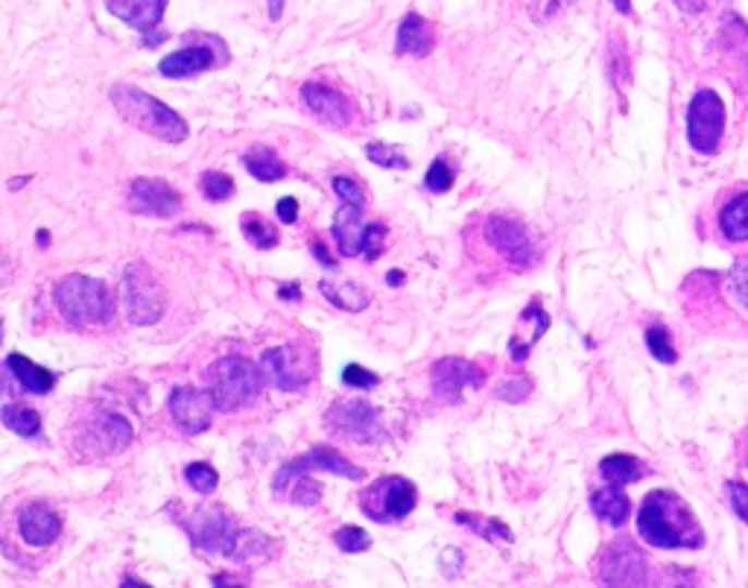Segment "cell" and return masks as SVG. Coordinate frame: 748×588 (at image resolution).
<instances>
[{
	"label": "cell",
	"mask_w": 748,
	"mask_h": 588,
	"mask_svg": "<svg viewBox=\"0 0 748 588\" xmlns=\"http://www.w3.org/2000/svg\"><path fill=\"white\" fill-rule=\"evenodd\" d=\"M638 533L655 548H702L704 530L696 521L693 509L685 497H678L669 489H657L640 504L638 513Z\"/></svg>",
	"instance_id": "1"
},
{
	"label": "cell",
	"mask_w": 748,
	"mask_h": 588,
	"mask_svg": "<svg viewBox=\"0 0 748 588\" xmlns=\"http://www.w3.org/2000/svg\"><path fill=\"white\" fill-rule=\"evenodd\" d=\"M205 384H208V398L214 410L219 413H238L246 410L264 393V375L261 367L246 358H219L214 360L205 372Z\"/></svg>",
	"instance_id": "2"
},
{
	"label": "cell",
	"mask_w": 748,
	"mask_h": 588,
	"mask_svg": "<svg viewBox=\"0 0 748 588\" xmlns=\"http://www.w3.org/2000/svg\"><path fill=\"white\" fill-rule=\"evenodd\" d=\"M111 106L118 109V115L126 123H132L146 135H153V139L167 141V144H182L188 139V132H191L188 123L170 106L149 97L135 85H114L111 88Z\"/></svg>",
	"instance_id": "3"
},
{
	"label": "cell",
	"mask_w": 748,
	"mask_h": 588,
	"mask_svg": "<svg viewBox=\"0 0 748 588\" xmlns=\"http://www.w3.org/2000/svg\"><path fill=\"white\" fill-rule=\"evenodd\" d=\"M56 308L76 328L102 325L114 316V299H111L109 287L88 276L62 278L56 287Z\"/></svg>",
	"instance_id": "4"
},
{
	"label": "cell",
	"mask_w": 748,
	"mask_h": 588,
	"mask_svg": "<svg viewBox=\"0 0 748 588\" xmlns=\"http://www.w3.org/2000/svg\"><path fill=\"white\" fill-rule=\"evenodd\" d=\"M120 302H123V313L132 325H156L165 316V285L158 281L153 267H146L144 261H135L123 269Z\"/></svg>",
	"instance_id": "5"
},
{
	"label": "cell",
	"mask_w": 748,
	"mask_h": 588,
	"mask_svg": "<svg viewBox=\"0 0 748 588\" xmlns=\"http://www.w3.org/2000/svg\"><path fill=\"white\" fill-rule=\"evenodd\" d=\"M415 504H419V492L407 478H377L360 495L363 513L381 525L401 521L415 509Z\"/></svg>",
	"instance_id": "6"
},
{
	"label": "cell",
	"mask_w": 748,
	"mask_h": 588,
	"mask_svg": "<svg viewBox=\"0 0 748 588\" xmlns=\"http://www.w3.org/2000/svg\"><path fill=\"white\" fill-rule=\"evenodd\" d=\"M722 132H725V103L720 94L704 88L696 94L687 109V139L696 153L713 156L720 149Z\"/></svg>",
	"instance_id": "7"
},
{
	"label": "cell",
	"mask_w": 748,
	"mask_h": 588,
	"mask_svg": "<svg viewBox=\"0 0 748 588\" xmlns=\"http://www.w3.org/2000/svg\"><path fill=\"white\" fill-rule=\"evenodd\" d=\"M257 367H261L264 381H269L281 393H295L311 384L316 375V358L295 346H278V349L264 351Z\"/></svg>",
	"instance_id": "8"
},
{
	"label": "cell",
	"mask_w": 748,
	"mask_h": 588,
	"mask_svg": "<svg viewBox=\"0 0 748 588\" xmlns=\"http://www.w3.org/2000/svg\"><path fill=\"white\" fill-rule=\"evenodd\" d=\"M603 588H649V562L631 539L608 544L600 562Z\"/></svg>",
	"instance_id": "9"
},
{
	"label": "cell",
	"mask_w": 748,
	"mask_h": 588,
	"mask_svg": "<svg viewBox=\"0 0 748 588\" xmlns=\"http://www.w3.org/2000/svg\"><path fill=\"white\" fill-rule=\"evenodd\" d=\"M184 530L193 539V548L208 553H222V556H226L231 539L238 533L234 515L226 506H202L184 521Z\"/></svg>",
	"instance_id": "10"
},
{
	"label": "cell",
	"mask_w": 748,
	"mask_h": 588,
	"mask_svg": "<svg viewBox=\"0 0 748 588\" xmlns=\"http://www.w3.org/2000/svg\"><path fill=\"white\" fill-rule=\"evenodd\" d=\"M325 422L334 433L346 436L351 442H374L381 436V413L377 407L363 401V398H351V401H337L325 413Z\"/></svg>",
	"instance_id": "11"
},
{
	"label": "cell",
	"mask_w": 748,
	"mask_h": 588,
	"mask_svg": "<svg viewBox=\"0 0 748 588\" xmlns=\"http://www.w3.org/2000/svg\"><path fill=\"white\" fill-rule=\"evenodd\" d=\"M430 381H433V393H436L438 401L459 405L466 389H480L485 384V372L471 360L445 358L433 363Z\"/></svg>",
	"instance_id": "12"
},
{
	"label": "cell",
	"mask_w": 748,
	"mask_h": 588,
	"mask_svg": "<svg viewBox=\"0 0 748 588\" xmlns=\"http://www.w3.org/2000/svg\"><path fill=\"white\" fill-rule=\"evenodd\" d=\"M485 240L492 243L497 252H500L511 267H530L535 261V243H532V235L527 231V226L520 220H511V217H503V214H494L492 220L485 223Z\"/></svg>",
	"instance_id": "13"
},
{
	"label": "cell",
	"mask_w": 748,
	"mask_h": 588,
	"mask_svg": "<svg viewBox=\"0 0 748 588\" xmlns=\"http://www.w3.org/2000/svg\"><path fill=\"white\" fill-rule=\"evenodd\" d=\"M132 442V424L118 413H100L94 422L83 428L80 445H83L92 457H109V454H120L129 448Z\"/></svg>",
	"instance_id": "14"
},
{
	"label": "cell",
	"mask_w": 748,
	"mask_h": 588,
	"mask_svg": "<svg viewBox=\"0 0 748 588\" xmlns=\"http://www.w3.org/2000/svg\"><path fill=\"white\" fill-rule=\"evenodd\" d=\"M182 196L161 179H135L129 184V212L141 217H176Z\"/></svg>",
	"instance_id": "15"
},
{
	"label": "cell",
	"mask_w": 748,
	"mask_h": 588,
	"mask_svg": "<svg viewBox=\"0 0 748 588\" xmlns=\"http://www.w3.org/2000/svg\"><path fill=\"white\" fill-rule=\"evenodd\" d=\"M170 416L173 422L182 428L188 436H196V433H205L210 428V416H214V405L205 389H196V386H176L170 393Z\"/></svg>",
	"instance_id": "16"
},
{
	"label": "cell",
	"mask_w": 748,
	"mask_h": 588,
	"mask_svg": "<svg viewBox=\"0 0 748 588\" xmlns=\"http://www.w3.org/2000/svg\"><path fill=\"white\" fill-rule=\"evenodd\" d=\"M302 103L322 120V123H328V127H334V129L351 127L357 118L351 100L322 83L302 85Z\"/></svg>",
	"instance_id": "17"
},
{
	"label": "cell",
	"mask_w": 748,
	"mask_h": 588,
	"mask_svg": "<svg viewBox=\"0 0 748 588\" xmlns=\"http://www.w3.org/2000/svg\"><path fill=\"white\" fill-rule=\"evenodd\" d=\"M19 530L21 539L33 548H47L50 542L59 539L62 533V518L59 513H53L50 506L36 501V504H27L19 515Z\"/></svg>",
	"instance_id": "18"
},
{
	"label": "cell",
	"mask_w": 748,
	"mask_h": 588,
	"mask_svg": "<svg viewBox=\"0 0 748 588\" xmlns=\"http://www.w3.org/2000/svg\"><path fill=\"white\" fill-rule=\"evenodd\" d=\"M273 492L278 501H290L295 506H316L322 501V487L307 475V471L295 469L292 463L281 466L273 480Z\"/></svg>",
	"instance_id": "19"
},
{
	"label": "cell",
	"mask_w": 748,
	"mask_h": 588,
	"mask_svg": "<svg viewBox=\"0 0 748 588\" xmlns=\"http://www.w3.org/2000/svg\"><path fill=\"white\" fill-rule=\"evenodd\" d=\"M106 7L114 19L137 33H153L165 19L167 0H106Z\"/></svg>",
	"instance_id": "20"
},
{
	"label": "cell",
	"mask_w": 748,
	"mask_h": 588,
	"mask_svg": "<svg viewBox=\"0 0 748 588\" xmlns=\"http://www.w3.org/2000/svg\"><path fill=\"white\" fill-rule=\"evenodd\" d=\"M330 235L337 240L339 252L346 257L363 255V238H365V223H363V205H339Z\"/></svg>",
	"instance_id": "21"
},
{
	"label": "cell",
	"mask_w": 748,
	"mask_h": 588,
	"mask_svg": "<svg viewBox=\"0 0 748 588\" xmlns=\"http://www.w3.org/2000/svg\"><path fill=\"white\" fill-rule=\"evenodd\" d=\"M214 64H217V59H214L210 47H182V50L161 59L158 74H165L167 80H184V76H196L202 71H208Z\"/></svg>",
	"instance_id": "22"
},
{
	"label": "cell",
	"mask_w": 748,
	"mask_h": 588,
	"mask_svg": "<svg viewBox=\"0 0 748 588\" xmlns=\"http://www.w3.org/2000/svg\"><path fill=\"white\" fill-rule=\"evenodd\" d=\"M295 469H302L311 475V469H319V471H328V475H339V478H348V480H363L365 471L360 469V466H354L351 460H346L342 454H337L334 448H325V445H316V448H311L304 457H295V460H290Z\"/></svg>",
	"instance_id": "23"
},
{
	"label": "cell",
	"mask_w": 748,
	"mask_h": 588,
	"mask_svg": "<svg viewBox=\"0 0 748 588\" xmlns=\"http://www.w3.org/2000/svg\"><path fill=\"white\" fill-rule=\"evenodd\" d=\"M395 47H398V53L427 56L436 47V29L430 27V21L421 19L419 12H410L398 27Z\"/></svg>",
	"instance_id": "24"
},
{
	"label": "cell",
	"mask_w": 748,
	"mask_h": 588,
	"mask_svg": "<svg viewBox=\"0 0 748 588\" xmlns=\"http://www.w3.org/2000/svg\"><path fill=\"white\" fill-rule=\"evenodd\" d=\"M591 509L596 513L600 521H605V525L623 527L626 521H629L631 501L626 497L623 489L605 487V489H596V492L591 495Z\"/></svg>",
	"instance_id": "25"
},
{
	"label": "cell",
	"mask_w": 748,
	"mask_h": 588,
	"mask_svg": "<svg viewBox=\"0 0 748 588\" xmlns=\"http://www.w3.org/2000/svg\"><path fill=\"white\" fill-rule=\"evenodd\" d=\"M7 367H10L12 377L19 381L27 393H36V396H45V393H50L56 384V377L50 369L38 367V363H33L29 358H24V355H10V360H7Z\"/></svg>",
	"instance_id": "26"
},
{
	"label": "cell",
	"mask_w": 748,
	"mask_h": 588,
	"mask_svg": "<svg viewBox=\"0 0 748 588\" xmlns=\"http://www.w3.org/2000/svg\"><path fill=\"white\" fill-rule=\"evenodd\" d=\"M275 553V544L269 536L257 533V530H238L231 539L226 556L234 562H264Z\"/></svg>",
	"instance_id": "27"
},
{
	"label": "cell",
	"mask_w": 748,
	"mask_h": 588,
	"mask_svg": "<svg viewBox=\"0 0 748 588\" xmlns=\"http://www.w3.org/2000/svg\"><path fill=\"white\" fill-rule=\"evenodd\" d=\"M243 165H246L249 176H255L257 182H278V179L287 176V167L278 158V153L273 147H264V144L249 149L246 156H243Z\"/></svg>",
	"instance_id": "28"
},
{
	"label": "cell",
	"mask_w": 748,
	"mask_h": 588,
	"mask_svg": "<svg viewBox=\"0 0 748 588\" xmlns=\"http://www.w3.org/2000/svg\"><path fill=\"white\" fill-rule=\"evenodd\" d=\"M319 290L339 311L360 313L369 308V293L360 285H351V281H322Z\"/></svg>",
	"instance_id": "29"
},
{
	"label": "cell",
	"mask_w": 748,
	"mask_h": 588,
	"mask_svg": "<svg viewBox=\"0 0 748 588\" xmlns=\"http://www.w3.org/2000/svg\"><path fill=\"white\" fill-rule=\"evenodd\" d=\"M600 475L605 478L608 487L623 489L626 483H635V480L643 478V463L629 457V454H612L600 463Z\"/></svg>",
	"instance_id": "30"
},
{
	"label": "cell",
	"mask_w": 748,
	"mask_h": 588,
	"mask_svg": "<svg viewBox=\"0 0 748 588\" xmlns=\"http://www.w3.org/2000/svg\"><path fill=\"white\" fill-rule=\"evenodd\" d=\"M720 226L725 238L734 243H743L748 238V193L739 191L720 214Z\"/></svg>",
	"instance_id": "31"
},
{
	"label": "cell",
	"mask_w": 748,
	"mask_h": 588,
	"mask_svg": "<svg viewBox=\"0 0 748 588\" xmlns=\"http://www.w3.org/2000/svg\"><path fill=\"white\" fill-rule=\"evenodd\" d=\"M240 229H243V238L257 249H275L278 247V231H275L273 223H266L261 214L246 212L243 220H240Z\"/></svg>",
	"instance_id": "32"
},
{
	"label": "cell",
	"mask_w": 748,
	"mask_h": 588,
	"mask_svg": "<svg viewBox=\"0 0 748 588\" xmlns=\"http://www.w3.org/2000/svg\"><path fill=\"white\" fill-rule=\"evenodd\" d=\"M0 419H3V424L10 431L21 433V436H36L41 431V416L24 405H7L0 410Z\"/></svg>",
	"instance_id": "33"
},
{
	"label": "cell",
	"mask_w": 748,
	"mask_h": 588,
	"mask_svg": "<svg viewBox=\"0 0 748 588\" xmlns=\"http://www.w3.org/2000/svg\"><path fill=\"white\" fill-rule=\"evenodd\" d=\"M457 525L471 527L474 533H480L488 542H511V530L503 525L500 518H485V515H471V513H457Z\"/></svg>",
	"instance_id": "34"
},
{
	"label": "cell",
	"mask_w": 748,
	"mask_h": 588,
	"mask_svg": "<svg viewBox=\"0 0 748 588\" xmlns=\"http://www.w3.org/2000/svg\"><path fill=\"white\" fill-rule=\"evenodd\" d=\"M200 188L205 200H210V203H222V200H229L231 193H234V179H231L229 173L208 170V173H202Z\"/></svg>",
	"instance_id": "35"
},
{
	"label": "cell",
	"mask_w": 748,
	"mask_h": 588,
	"mask_svg": "<svg viewBox=\"0 0 748 588\" xmlns=\"http://www.w3.org/2000/svg\"><path fill=\"white\" fill-rule=\"evenodd\" d=\"M647 346H649V351H652V358L661 360V363H676L678 360L676 346H673V340H669V332H666L664 325H649Z\"/></svg>",
	"instance_id": "36"
},
{
	"label": "cell",
	"mask_w": 748,
	"mask_h": 588,
	"mask_svg": "<svg viewBox=\"0 0 748 588\" xmlns=\"http://www.w3.org/2000/svg\"><path fill=\"white\" fill-rule=\"evenodd\" d=\"M365 156L372 158L377 167H386V170H407L410 167V158L398 153L395 147H389V144H384V141H372L365 147Z\"/></svg>",
	"instance_id": "37"
},
{
	"label": "cell",
	"mask_w": 748,
	"mask_h": 588,
	"mask_svg": "<svg viewBox=\"0 0 748 588\" xmlns=\"http://www.w3.org/2000/svg\"><path fill=\"white\" fill-rule=\"evenodd\" d=\"M184 480H188L200 495H210L219 483L217 471H214V466H208V463H191V466L184 469Z\"/></svg>",
	"instance_id": "38"
},
{
	"label": "cell",
	"mask_w": 748,
	"mask_h": 588,
	"mask_svg": "<svg viewBox=\"0 0 748 588\" xmlns=\"http://www.w3.org/2000/svg\"><path fill=\"white\" fill-rule=\"evenodd\" d=\"M334 542H337L339 551L346 553H363L369 551V544H372V539H369V533H365L363 527H339L337 533H334Z\"/></svg>",
	"instance_id": "39"
},
{
	"label": "cell",
	"mask_w": 748,
	"mask_h": 588,
	"mask_svg": "<svg viewBox=\"0 0 748 588\" xmlns=\"http://www.w3.org/2000/svg\"><path fill=\"white\" fill-rule=\"evenodd\" d=\"M454 179H457V176H454V170H450V165H447L445 158H436V161L430 165L427 176H424V188L433 193H445L454 188Z\"/></svg>",
	"instance_id": "40"
},
{
	"label": "cell",
	"mask_w": 748,
	"mask_h": 588,
	"mask_svg": "<svg viewBox=\"0 0 748 588\" xmlns=\"http://www.w3.org/2000/svg\"><path fill=\"white\" fill-rule=\"evenodd\" d=\"M497 396H500L503 401H511V405H518V401H527V398L532 396V377L530 375L506 377V381L497 386Z\"/></svg>",
	"instance_id": "41"
},
{
	"label": "cell",
	"mask_w": 748,
	"mask_h": 588,
	"mask_svg": "<svg viewBox=\"0 0 748 588\" xmlns=\"http://www.w3.org/2000/svg\"><path fill=\"white\" fill-rule=\"evenodd\" d=\"M386 249V226L384 223H369L365 226V238H363V255L369 261H377L384 255Z\"/></svg>",
	"instance_id": "42"
},
{
	"label": "cell",
	"mask_w": 748,
	"mask_h": 588,
	"mask_svg": "<svg viewBox=\"0 0 748 588\" xmlns=\"http://www.w3.org/2000/svg\"><path fill=\"white\" fill-rule=\"evenodd\" d=\"M746 269H748V257H737L734 269L725 276V285H728V290L734 293L739 308H746Z\"/></svg>",
	"instance_id": "43"
},
{
	"label": "cell",
	"mask_w": 748,
	"mask_h": 588,
	"mask_svg": "<svg viewBox=\"0 0 748 588\" xmlns=\"http://www.w3.org/2000/svg\"><path fill=\"white\" fill-rule=\"evenodd\" d=\"M342 384L357 386V389H372V386L381 384V377L360 367V363H351V367L342 369Z\"/></svg>",
	"instance_id": "44"
},
{
	"label": "cell",
	"mask_w": 748,
	"mask_h": 588,
	"mask_svg": "<svg viewBox=\"0 0 748 588\" xmlns=\"http://www.w3.org/2000/svg\"><path fill=\"white\" fill-rule=\"evenodd\" d=\"M334 193H337L339 200L346 205H363V188L354 182V179H348V176H334Z\"/></svg>",
	"instance_id": "45"
},
{
	"label": "cell",
	"mask_w": 748,
	"mask_h": 588,
	"mask_svg": "<svg viewBox=\"0 0 748 588\" xmlns=\"http://www.w3.org/2000/svg\"><path fill=\"white\" fill-rule=\"evenodd\" d=\"M652 588H693V574H690V571L666 568L664 574L655 579V586Z\"/></svg>",
	"instance_id": "46"
},
{
	"label": "cell",
	"mask_w": 748,
	"mask_h": 588,
	"mask_svg": "<svg viewBox=\"0 0 748 588\" xmlns=\"http://www.w3.org/2000/svg\"><path fill=\"white\" fill-rule=\"evenodd\" d=\"M725 492H728L731 506H734V513H737L739 521H748V509H746L748 487L746 483H737V480H731V483H725Z\"/></svg>",
	"instance_id": "47"
},
{
	"label": "cell",
	"mask_w": 748,
	"mask_h": 588,
	"mask_svg": "<svg viewBox=\"0 0 748 588\" xmlns=\"http://www.w3.org/2000/svg\"><path fill=\"white\" fill-rule=\"evenodd\" d=\"M275 212H278V220L287 223V226H292V223L299 220V203H295L292 196H283L281 203L275 205Z\"/></svg>",
	"instance_id": "48"
},
{
	"label": "cell",
	"mask_w": 748,
	"mask_h": 588,
	"mask_svg": "<svg viewBox=\"0 0 748 588\" xmlns=\"http://www.w3.org/2000/svg\"><path fill=\"white\" fill-rule=\"evenodd\" d=\"M678 7L685 12H690V15H696V12H702V10H708V3L711 0H676Z\"/></svg>",
	"instance_id": "49"
},
{
	"label": "cell",
	"mask_w": 748,
	"mask_h": 588,
	"mask_svg": "<svg viewBox=\"0 0 748 588\" xmlns=\"http://www.w3.org/2000/svg\"><path fill=\"white\" fill-rule=\"evenodd\" d=\"M214 588H243V583L231 579L229 574H217V577H214Z\"/></svg>",
	"instance_id": "50"
},
{
	"label": "cell",
	"mask_w": 748,
	"mask_h": 588,
	"mask_svg": "<svg viewBox=\"0 0 748 588\" xmlns=\"http://www.w3.org/2000/svg\"><path fill=\"white\" fill-rule=\"evenodd\" d=\"M313 252H316V257H319V264H325V267H334V257L325 252V247H322V243H313Z\"/></svg>",
	"instance_id": "51"
},
{
	"label": "cell",
	"mask_w": 748,
	"mask_h": 588,
	"mask_svg": "<svg viewBox=\"0 0 748 588\" xmlns=\"http://www.w3.org/2000/svg\"><path fill=\"white\" fill-rule=\"evenodd\" d=\"M283 12V0H269V19L278 21Z\"/></svg>",
	"instance_id": "52"
},
{
	"label": "cell",
	"mask_w": 748,
	"mask_h": 588,
	"mask_svg": "<svg viewBox=\"0 0 748 588\" xmlns=\"http://www.w3.org/2000/svg\"><path fill=\"white\" fill-rule=\"evenodd\" d=\"M386 281H389L393 287H398L403 281V273L401 269H389V273H386Z\"/></svg>",
	"instance_id": "53"
},
{
	"label": "cell",
	"mask_w": 748,
	"mask_h": 588,
	"mask_svg": "<svg viewBox=\"0 0 748 588\" xmlns=\"http://www.w3.org/2000/svg\"><path fill=\"white\" fill-rule=\"evenodd\" d=\"M278 296H281V299H299V287L295 285L281 287V290H278Z\"/></svg>",
	"instance_id": "54"
},
{
	"label": "cell",
	"mask_w": 748,
	"mask_h": 588,
	"mask_svg": "<svg viewBox=\"0 0 748 588\" xmlns=\"http://www.w3.org/2000/svg\"><path fill=\"white\" fill-rule=\"evenodd\" d=\"M614 7H617V12H623V15H629L631 12V0H612Z\"/></svg>",
	"instance_id": "55"
},
{
	"label": "cell",
	"mask_w": 748,
	"mask_h": 588,
	"mask_svg": "<svg viewBox=\"0 0 748 588\" xmlns=\"http://www.w3.org/2000/svg\"><path fill=\"white\" fill-rule=\"evenodd\" d=\"M120 588H149V586H146V583H141V579L129 577V579H123V586Z\"/></svg>",
	"instance_id": "56"
}]
</instances>
